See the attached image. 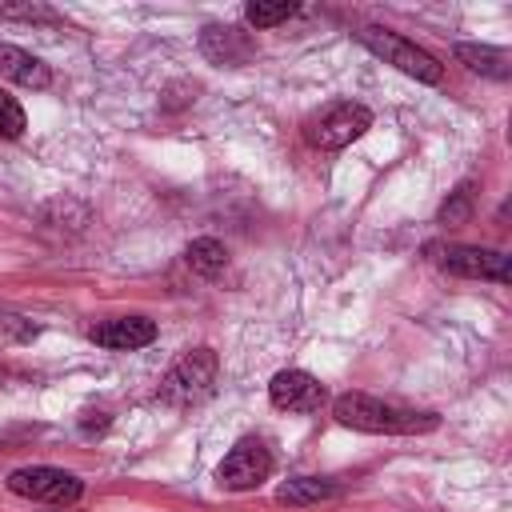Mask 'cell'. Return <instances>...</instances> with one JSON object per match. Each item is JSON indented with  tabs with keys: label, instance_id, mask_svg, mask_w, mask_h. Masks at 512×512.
I'll use <instances>...</instances> for the list:
<instances>
[{
	"label": "cell",
	"instance_id": "3",
	"mask_svg": "<svg viewBox=\"0 0 512 512\" xmlns=\"http://www.w3.org/2000/svg\"><path fill=\"white\" fill-rule=\"evenodd\" d=\"M216 384V352L212 348H196V352H184L168 376L160 380V400L172 404V408H188V404H200Z\"/></svg>",
	"mask_w": 512,
	"mask_h": 512
},
{
	"label": "cell",
	"instance_id": "4",
	"mask_svg": "<svg viewBox=\"0 0 512 512\" xmlns=\"http://www.w3.org/2000/svg\"><path fill=\"white\" fill-rule=\"evenodd\" d=\"M356 40H360L364 48H372L384 64H396L400 72H408V76H416V80H424V84H440V76H444L440 60H436L432 52L416 48L412 40H404L400 32H388V28H360Z\"/></svg>",
	"mask_w": 512,
	"mask_h": 512
},
{
	"label": "cell",
	"instance_id": "11",
	"mask_svg": "<svg viewBox=\"0 0 512 512\" xmlns=\"http://www.w3.org/2000/svg\"><path fill=\"white\" fill-rule=\"evenodd\" d=\"M200 48L216 64H244L252 56V40L244 32H236V28H204Z\"/></svg>",
	"mask_w": 512,
	"mask_h": 512
},
{
	"label": "cell",
	"instance_id": "17",
	"mask_svg": "<svg viewBox=\"0 0 512 512\" xmlns=\"http://www.w3.org/2000/svg\"><path fill=\"white\" fill-rule=\"evenodd\" d=\"M20 132H24V108L0 88V136L4 140H16Z\"/></svg>",
	"mask_w": 512,
	"mask_h": 512
},
{
	"label": "cell",
	"instance_id": "8",
	"mask_svg": "<svg viewBox=\"0 0 512 512\" xmlns=\"http://www.w3.org/2000/svg\"><path fill=\"white\" fill-rule=\"evenodd\" d=\"M268 400H272L280 412H300V416H308V412H320V408H324L328 388H324L312 372H304V368H284V372L272 376Z\"/></svg>",
	"mask_w": 512,
	"mask_h": 512
},
{
	"label": "cell",
	"instance_id": "7",
	"mask_svg": "<svg viewBox=\"0 0 512 512\" xmlns=\"http://www.w3.org/2000/svg\"><path fill=\"white\" fill-rule=\"evenodd\" d=\"M436 256V264L452 276H468V280H496V284H508V256L496 252V248H472V244H432L428 248Z\"/></svg>",
	"mask_w": 512,
	"mask_h": 512
},
{
	"label": "cell",
	"instance_id": "1",
	"mask_svg": "<svg viewBox=\"0 0 512 512\" xmlns=\"http://www.w3.org/2000/svg\"><path fill=\"white\" fill-rule=\"evenodd\" d=\"M332 416L344 424V428H356V432H384V436H416V432H432L440 424L436 412H416V408H400V404H388L380 396H368V392H344L336 396L332 404Z\"/></svg>",
	"mask_w": 512,
	"mask_h": 512
},
{
	"label": "cell",
	"instance_id": "10",
	"mask_svg": "<svg viewBox=\"0 0 512 512\" xmlns=\"http://www.w3.org/2000/svg\"><path fill=\"white\" fill-rule=\"evenodd\" d=\"M0 76L20 84V88H48L52 84V72L44 60H36L32 52L16 48V44H0Z\"/></svg>",
	"mask_w": 512,
	"mask_h": 512
},
{
	"label": "cell",
	"instance_id": "13",
	"mask_svg": "<svg viewBox=\"0 0 512 512\" xmlns=\"http://www.w3.org/2000/svg\"><path fill=\"white\" fill-rule=\"evenodd\" d=\"M336 496H340V484L316 480V476H296V480H288V484L276 488V500H280V504H292V508L320 504V500H336Z\"/></svg>",
	"mask_w": 512,
	"mask_h": 512
},
{
	"label": "cell",
	"instance_id": "15",
	"mask_svg": "<svg viewBox=\"0 0 512 512\" xmlns=\"http://www.w3.org/2000/svg\"><path fill=\"white\" fill-rule=\"evenodd\" d=\"M288 16H296V4H292V0H276V4H268V0H252V4L244 8V20H248L252 28H272V24L288 20Z\"/></svg>",
	"mask_w": 512,
	"mask_h": 512
},
{
	"label": "cell",
	"instance_id": "5",
	"mask_svg": "<svg viewBox=\"0 0 512 512\" xmlns=\"http://www.w3.org/2000/svg\"><path fill=\"white\" fill-rule=\"evenodd\" d=\"M8 488L24 500H40V504H76L84 496V480L76 472L52 468V464H32V468H16L8 476Z\"/></svg>",
	"mask_w": 512,
	"mask_h": 512
},
{
	"label": "cell",
	"instance_id": "9",
	"mask_svg": "<svg viewBox=\"0 0 512 512\" xmlns=\"http://www.w3.org/2000/svg\"><path fill=\"white\" fill-rule=\"evenodd\" d=\"M92 340L100 348H112V352H132V348H144L156 340V324L148 316H120V320H104L92 328Z\"/></svg>",
	"mask_w": 512,
	"mask_h": 512
},
{
	"label": "cell",
	"instance_id": "12",
	"mask_svg": "<svg viewBox=\"0 0 512 512\" xmlns=\"http://www.w3.org/2000/svg\"><path fill=\"white\" fill-rule=\"evenodd\" d=\"M456 60L480 76H492V80L512 76V56L504 48H492V44H456Z\"/></svg>",
	"mask_w": 512,
	"mask_h": 512
},
{
	"label": "cell",
	"instance_id": "2",
	"mask_svg": "<svg viewBox=\"0 0 512 512\" xmlns=\"http://www.w3.org/2000/svg\"><path fill=\"white\" fill-rule=\"evenodd\" d=\"M372 128V112L356 100H336V104H324L320 112H312L304 120V140L312 148H324V152H336L344 144H352L356 136H364Z\"/></svg>",
	"mask_w": 512,
	"mask_h": 512
},
{
	"label": "cell",
	"instance_id": "16",
	"mask_svg": "<svg viewBox=\"0 0 512 512\" xmlns=\"http://www.w3.org/2000/svg\"><path fill=\"white\" fill-rule=\"evenodd\" d=\"M468 216H472V188L464 184V188H456V192L448 196V204L440 208V224L460 228V224H468Z\"/></svg>",
	"mask_w": 512,
	"mask_h": 512
},
{
	"label": "cell",
	"instance_id": "6",
	"mask_svg": "<svg viewBox=\"0 0 512 512\" xmlns=\"http://www.w3.org/2000/svg\"><path fill=\"white\" fill-rule=\"evenodd\" d=\"M268 476H272V452H268L264 440H252V436L236 440L232 452H228V456L220 460V468H216V484H220L224 492H252V488H260Z\"/></svg>",
	"mask_w": 512,
	"mask_h": 512
},
{
	"label": "cell",
	"instance_id": "18",
	"mask_svg": "<svg viewBox=\"0 0 512 512\" xmlns=\"http://www.w3.org/2000/svg\"><path fill=\"white\" fill-rule=\"evenodd\" d=\"M0 16H8V20H52V12L40 8V4H0Z\"/></svg>",
	"mask_w": 512,
	"mask_h": 512
},
{
	"label": "cell",
	"instance_id": "14",
	"mask_svg": "<svg viewBox=\"0 0 512 512\" xmlns=\"http://www.w3.org/2000/svg\"><path fill=\"white\" fill-rule=\"evenodd\" d=\"M184 260H188V268L200 272V276H220L224 264H228V248H224L220 240H212V236H200V240H192V244L184 248Z\"/></svg>",
	"mask_w": 512,
	"mask_h": 512
}]
</instances>
